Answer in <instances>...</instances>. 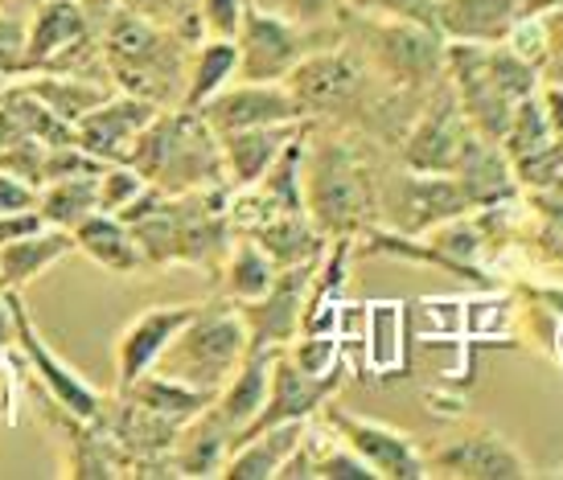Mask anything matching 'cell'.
<instances>
[{"label": "cell", "instance_id": "7bdbcfd3", "mask_svg": "<svg viewBox=\"0 0 563 480\" xmlns=\"http://www.w3.org/2000/svg\"><path fill=\"white\" fill-rule=\"evenodd\" d=\"M46 222L37 210H16V214H0V247L4 243H13V238H25V234L42 231Z\"/></svg>", "mask_w": 563, "mask_h": 480}, {"label": "cell", "instance_id": "9a60e30c", "mask_svg": "<svg viewBox=\"0 0 563 480\" xmlns=\"http://www.w3.org/2000/svg\"><path fill=\"white\" fill-rule=\"evenodd\" d=\"M342 387V370L333 373H305L292 357L276 349L272 357V378H267V399L260 406V415L251 418V427L243 435L272 427V423H297V418H313L321 406L333 399V390ZM239 444V439H235Z\"/></svg>", "mask_w": 563, "mask_h": 480}, {"label": "cell", "instance_id": "d4e9b609", "mask_svg": "<svg viewBox=\"0 0 563 480\" xmlns=\"http://www.w3.org/2000/svg\"><path fill=\"white\" fill-rule=\"evenodd\" d=\"M272 357H276V349H247V357L239 361V370L227 378V387L210 403L235 435L247 432L251 418L260 415V406H264L267 378H272Z\"/></svg>", "mask_w": 563, "mask_h": 480}, {"label": "cell", "instance_id": "d590c367", "mask_svg": "<svg viewBox=\"0 0 563 480\" xmlns=\"http://www.w3.org/2000/svg\"><path fill=\"white\" fill-rule=\"evenodd\" d=\"M366 342H371V361L375 366H395L399 361V309H375L371 312V333H366Z\"/></svg>", "mask_w": 563, "mask_h": 480}, {"label": "cell", "instance_id": "484cf974", "mask_svg": "<svg viewBox=\"0 0 563 480\" xmlns=\"http://www.w3.org/2000/svg\"><path fill=\"white\" fill-rule=\"evenodd\" d=\"M25 91L37 99V103H46L58 120L75 127V120H82L95 103H103L115 87H111V78H91V75H21L16 78Z\"/></svg>", "mask_w": 563, "mask_h": 480}, {"label": "cell", "instance_id": "ab89813d", "mask_svg": "<svg viewBox=\"0 0 563 480\" xmlns=\"http://www.w3.org/2000/svg\"><path fill=\"white\" fill-rule=\"evenodd\" d=\"M16 210H37V189L0 169V214H16Z\"/></svg>", "mask_w": 563, "mask_h": 480}, {"label": "cell", "instance_id": "b9f144b4", "mask_svg": "<svg viewBox=\"0 0 563 480\" xmlns=\"http://www.w3.org/2000/svg\"><path fill=\"white\" fill-rule=\"evenodd\" d=\"M0 423H16V366L9 361V349L0 354Z\"/></svg>", "mask_w": 563, "mask_h": 480}, {"label": "cell", "instance_id": "60d3db41", "mask_svg": "<svg viewBox=\"0 0 563 480\" xmlns=\"http://www.w3.org/2000/svg\"><path fill=\"white\" fill-rule=\"evenodd\" d=\"M534 94H539V103H543V115H548L555 148H563V82H543V91H534Z\"/></svg>", "mask_w": 563, "mask_h": 480}, {"label": "cell", "instance_id": "8992f818", "mask_svg": "<svg viewBox=\"0 0 563 480\" xmlns=\"http://www.w3.org/2000/svg\"><path fill=\"white\" fill-rule=\"evenodd\" d=\"M362 58L371 70L395 82L399 91H420L444 78V37L432 25L404 21V16L358 13Z\"/></svg>", "mask_w": 563, "mask_h": 480}, {"label": "cell", "instance_id": "1f68e13d", "mask_svg": "<svg viewBox=\"0 0 563 480\" xmlns=\"http://www.w3.org/2000/svg\"><path fill=\"white\" fill-rule=\"evenodd\" d=\"M124 9L132 13L148 16V21H157L165 30H173L186 46H198L206 33H202V21H198V0H120Z\"/></svg>", "mask_w": 563, "mask_h": 480}, {"label": "cell", "instance_id": "cb8c5ba5", "mask_svg": "<svg viewBox=\"0 0 563 480\" xmlns=\"http://www.w3.org/2000/svg\"><path fill=\"white\" fill-rule=\"evenodd\" d=\"M75 255V234L63 226H42V231L13 238L0 247V292L4 288H25L30 279L46 276L54 264Z\"/></svg>", "mask_w": 563, "mask_h": 480}, {"label": "cell", "instance_id": "f1b7e54d", "mask_svg": "<svg viewBox=\"0 0 563 480\" xmlns=\"http://www.w3.org/2000/svg\"><path fill=\"white\" fill-rule=\"evenodd\" d=\"M280 267L267 259V250L255 238H231V247L222 255V292L231 304H251L272 288Z\"/></svg>", "mask_w": 563, "mask_h": 480}, {"label": "cell", "instance_id": "5bb4252c", "mask_svg": "<svg viewBox=\"0 0 563 480\" xmlns=\"http://www.w3.org/2000/svg\"><path fill=\"white\" fill-rule=\"evenodd\" d=\"M202 120L214 132H243V127H264V124H300L305 111L292 99L284 82H243L235 78L231 87H222L214 99H206Z\"/></svg>", "mask_w": 563, "mask_h": 480}, {"label": "cell", "instance_id": "52a82bcc", "mask_svg": "<svg viewBox=\"0 0 563 480\" xmlns=\"http://www.w3.org/2000/svg\"><path fill=\"white\" fill-rule=\"evenodd\" d=\"M4 292H9V300H13L16 349L25 354L33 378H37V382H42V390H46V399L58 406V411H66V415L82 418V423H95V418L103 415L108 399H103V394H99V390H95L91 382L75 370V366H66L63 357L49 349L46 337H42V333H37V325H33L25 300H21V288H4Z\"/></svg>", "mask_w": 563, "mask_h": 480}, {"label": "cell", "instance_id": "ba28073f", "mask_svg": "<svg viewBox=\"0 0 563 480\" xmlns=\"http://www.w3.org/2000/svg\"><path fill=\"white\" fill-rule=\"evenodd\" d=\"M321 33H309L300 25H288L280 16L251 9L239 21V78L243 82H284L300 66L305 54H313Z\"/></svg>", "mask_w": 563, "mask_h": 480}, {"label": "cell", "instance_id": "4fadbf2b", "mask_svg": "<svg viewBox=\"0 0 563 480\" xmlns=\"http://www.w3.org/2000/svg\"><path fill=\"white\" fill-rule=\"evenodd\" d=\"M473 127L456 103L453 87H440L437 99L423 108V115L407 127L404 136V165L416 172H453Z\"/></svg>", "mask_w": 563, "mask_h": 480}, {"label": "cell", "instance_id": "f35d334b", "mask_svg": "<svg viewBox=\"0 0 563 480\" xmlns=\"http://www.w3.org/2000/svg\"><path fill=\"white\" fill-rule=\"evenodd\" d=\"M548 21V58L539 66V82H563V9L543 13Z\"/></svg>", "mask_w": 563, "mask_h": 480}, {"label": "cell", "instance_id": "2e32d148", "mask_svg": "<svg viewBox=\"0 0 563 480\" xmlns=\"http://www.w3.org/2000/svg\"><path fill=\"white\" fill-rule=\"evenodd\" d=\"M157 103L136 99V94L111 91L103 103H95L82 120H75V144L91 153L103 165H124L132 139L141 136L144 124L157 115Z\"/></svg>", "mask_w": 563, "mask_h": 480}, {"label": "cell", "instance_id": "ac0fdd59", "mask_svg": "<svg viewBox=\"0 0 563 480\" xmlns=\"http://www.w3.org/2000/svg\"><path fill=\"white\" fill-rule=\"evenodd\" d=\"M522 0H432V25L444 42L498 46L522 21Z\"/></svg>", "mask_w": 563, "mask_h": 480}, {"label": "cell", "instance_id": "83f0119b", "mask_svg": "<svg viewBox=\"0 0 563 480\" xmlns=\"http://www.w3.org/2000/svg\"><path fill=\"white\" fill-rule=\"evenodd\" d=\"M120 394L132 399L136 406H144V411H153V415L177 423V427H186L189 418L202 415L206 406L214 403V394L194 390V387H186V382L165 378V373H157V370H144L141 378H136V382H128Z\"/></svg>", "mask_w": 563, "mask_h": 480}, {"label": "cell", "instance_id": "603a6c76", "mask_svg": "<svg viewBox=\"0 0 563 480\" xmlns=\"http://www.w3.org/2000/svg\"><path fill=\"white\" fill-rule=\"evenodd\" d=\"M267 250V259L276 267L313 264L325 255V234L317 231V222L305 210H284V214H264L251 231H243Z\"/></svg>", "mask_w": 563, "mask_h": 480}, {"label": "cell", "instance_id": "4316f807", "mask_svg": "<svg viewBox=\"0 0 563 480\" xmlns=\"http://www.w3.org/2000/svg\"><path fill=\"white\" fill-rule=\"evenodd\" d=\"M239 78V46L235 37H202L189 49V70H186V94L181 108H202L206 99H214L222 87H231Z\"/></svg>", "mask_w": 563, "mask_h": 480}, {"label": "cell", "instance_id": "e0dca14e", "mask_svg": "<svg viewBox=\"0 0 563 480\" xmlns=\"http://www.w3.org/2000/svg\"><path fill=\"white\" fill-rule=\"evenodd\" d=\"M194 312H198V304H153L136 321H128L120 342H115V382H120V390L157 366L165 345L177 337V328L186 325Z\"/></svg>", "mask_w": 563, "mask_h": 480}, {"label": "cell", "instance_id": "8fae6325", "mask_svg": "<svg viewBox=\"0 0 563 480\" xmlns=\"http://www.w3.org/2000/svg\"><path fill=\"white\" fill-rule=\"evenodd\" d=\"M317 415L325 418L333 435L345 439L350 448L358 451L366 465L375 468L378 480H416V477H428V465H423L420 448L407 439L404 432H395L387 423H375V418H362V415H350L342 406L329 399Z\"/></svg>", "mask_w": 563, "mask_h": 480}, {"label": "cell", "instance_id": "f6af8a7d", "mask_svg": "<svg viewBox=\"0 0 563 480\" xmlns=\"http://www.w3.org/2000/svg\"><path fill=\"white\" fill-rule=\"evenodd\" d=\"M563 9V0H522V13H555Z\"/></svg>", "mask_w": 563, "mask_h": 480}, {"label": "cell", "instance_id": "7402d4cb", "mask_svg": "<svg viewBox=\"0 0 563 480\" xmlns=\"http://www.w3.org/2000/svg\"><path fill=\"white\" fill-rule=\"evenodd\" d=\"M70 234H75V250H79V255H87L95 267L111 271V276H136V271H144V267H148V264H144L141 243L132 238V231H128L124 217L95 210V214L82 217Z\"/></svg>", "mask_w": 563, "mask_h": 480}, {"label": "cell", "instance_id": "9c48e42d", "mask_svg": "<svg viewBox=\"0 0 563 480\" xmlns=\"http://www.w3.org/2000/svg\"><path fill=\"white\" fill-rule=\"evenodd\" d=\"M473 202L453 172H391L383 177V214L404 234L432 231L440 222L470 214Z\"/></svg>", "mask_w": 563, "mask_h": 480}, {"label": "cell", "instance_id": "277c9868", "mask_svg": "<svg viewBox=\"0 0 563 480\" xmlns=\"http://www.w3.org/2000/svg\"><path fill=\"white\" fill-rule=\"evenodd\" d=\"M247 325L239 316V304H198V312L177 328V337L165 345L153 370L165 378H177L194 390L219 394L227 378L239 370V361L247 357Z\"/></svg>", "mask_w": 563, "mask_h": 480}, {"label": "cell", "instance_id": "ffe728a7", "mask_svg": "<svg viewBox=\"0 0 563 480\" xmlns=\"http://www.w3.org/2000/svg\"><path fill=\"white\" fill-rule=\"evenodd\" d=\"M235 439L239 435L222 423L219 411L206 406L202 415L189 418L186 427L177 432V439H173V472L177 477H219L231 448H235Z\"/></svg>", "mask_w": 563, "mask_h": 480}, {"label": "cell", "instance_id": "7c38bea8", "mask_svg": "<svg viewBox=\"0 0 563 480\" xmlns=\"http://www.w3.org/2000/svg\"><path fill=\"white\" fill-rule=\"evenodd\" d=\"M317 259L313 264L280 267L272 288L251 304H239V316L247 325L251 349H284L300 333V312L309 300V283H313Z\"/></svg>", "mask_w": 563, "mask_h": 480}, {"label": "cell", "instance_id": "4dcf8cb0", "mask_svg": "<svg viewBox=\"0 0 563 480\" xmlns=\"http://www.w3.org/2000/svg\"><path fill=\"white\" fill-rule=\"evenodd\" d=\"M33 0H0V75H25V37H30Z\"/></svg>", "mask_w": 563, "mask_h": 480}, {"label": "cell", "instance_id": "f546056e", "mask_svg": "<svg viewBox=\"0 0 563 480\" xmlns=\"http://www.w3.org/2000/svg\"><path fill=\"white\" fill-rule=\"evenodd\" d=\"M103 172V169H99ZM99 172H82V177H63V181H49V186L37 189V214L46 226H63V231H75L82 217L99 210V193H95V181Z\"/></svg>", "mask_w": 563, "mask_h": 480}, {"label": "cell", "instance_id": "e575fe53", "mask_svg": "<svg viewBox=\"0 0 563 480\" xmlns=\"http://www.w3.org/2000/svg\"><path fill=\"white\" fill-rule=\"evenodd\" d=\"M148 186L141 172L132 169V165H103L99 172V181H95V193H99V210L103 214H120L141 189Z\"/></svg>", "mask_w": 563, "mask_h": 480}, {"label": "cell", "instance_id": "5b68a950", "mask_svg": "<svg viewBox=\"0 0 563 480\" xmlns=\"http://www.w3.org/2000/svg\"><path fill=\"white\" fill-rule=\"evenodd\" d=\"M300 186H305V214L313 217L325 238H350L362 214L371 210V177L345 139L305 136Z\"/></svg>", "mask_w": 563, "mask_h": 480}, {"label": "cell", "instance_id": "44dd1931", "mask_svg": "<svg viewBox=\"0 0 563 480\" xmlns=\"http://www.w3.org/2000/svg\"><path fill=\"white\" fill-rule=\"evenodd\" d=\"M305 423L309 418H297V423H272V427H260L251 435H239V444L231 448L227 465H222L219 477L227 480H272L280 477L284 460L292 456V448L305 435Z\"/></svg>", "mask_w": 563, "mask_h": 480}, {"label": "cell", "instance_id": "7a4b0ae2", "mask_svg": "<svg viewBox=\"0 0 563 480\" xmlns=\"http://www.w3.org/2000/svg\"><path fill=\"white\" fill-rule=\"evenodd\" d=\"M144 181L161 193H198V189L231 186L222 165L219 132L194 108H161L144 132L132 139L128 160Z\"/></svg>", "mask_w": 563, "mask_h": 480}, {"label": "cell", "instance_id": "30bf717a", "mask_svg": "<svg viewBox=\"0 0 563 480\" xmlns=\"http://www.w3.org/2000/svg\"><path fill=\"white\" fill-rule=\"evenodd\" d=\"M428 477H461V480H522L531 477L527 456L494 427H470V432L444 439L432 456H423Z\"/></svg>", "mask_w": 563, "mask_h": 480}, {"label": "cell", "instance_id": "ee69618b", "mask_svg": "<svg viewBox=\"0 0 563 480\" xmlns=\"http://www.w3.org/2000/svg\"><path fill=\"white\" fill-rule=\"evenodd\" d=\"M16 345V321H13V300L9 292H0V354Z\"/></svg>", "mask_w": 563, "mask_h": 480}, {"label": "cell", "instance_id": "74e56055", "mask_svg": "<svg viewBox=\"0 0 563 480\" xmlns=\"http://www.w3.org/2000/svg\"><path fill=\"white\" fill-rule=\"evenodd\" d=\"M354 13H371V16H404V21H420V25H432V0H350ZM437 30V25H432Z\"/></svg>", "mask_w": 563, "mask_h": 480}, {"label": "cell", "instance_id": "8d00e7d4", "mask_svg": "<svg viewBox=\"0 0 563 480\" xmlns=\"http://www.w3.org/2000/svg\"><path fill=\"white\" fill-rule=\"evenodd\" d=\"M247 0H198V21L206 37H235Z\"/></svg>", "mask_w": 563, "mask_h": 480}, {"label": "cell", "instance_id": "6da1fadb", "mask_svg": "<svg viewBox=\"0 0 563 480\" xmlns=\"http://www.w3.org/2000/svg\"><path fill=\"white\" fill-rule=\"evenodd\" d=\"M189 49L194 46H186L173 30L132 13L120 0L108 13V25L99 37L103 75L111 78V87L136 94V99H148L157 108H181Z\"/></svg>", "mask_w": 563, "mask_h": 480}, {"label": "cell", "instance_id": "d6986e66", "mask_svg": "<svg viewBox=\"0 0 563 480\" xmlns=\"http://www.w3.org/2000/svg\"><path fill=\"white\" fill-rule=\"evenodd\" d=\"M300 124H264V127H243V132H222V165H227V181L231 189H251L267 169L272 160L288 148V139L300 136Z\"/></svg>", "mask_w": 563, "mask_h": 480}, {"label": "cell", "instance_id": "836d02e7", "mask_svg": "<svg viewBox=\"0 0 563 480\" xmlns=\"http://www.w3.org/2000/svg\"><path fill=\"white\" fill-rule=\"evenodd\" d=\"M284 354L297 361L305 373H333L338 370V337L333 333H297L284 345Z\"/></svg>", "mask_w": 563, "mask_h": 480}, {"label": "cell", "instance_id": "d6a6232c", "mask_svg": "<svg viewBox=\"0 0 563 480\" xmlns=\"http://www.w3.org/2000/svg\"><path fill=\"white\" fill-rule=\"evenodd\" d=\"M247 4L309 33H329L338 25V13H342V0H247Z\"/></svg>", "mask_w": 563, "mask_h": 480}, {"label": "cell", "instance_id": "bcb514c9", "mask_svg": "<svg viewBox=\"0 0 563 480\" xmlns=\"http://www.w3.org/2000/svg\"><path fill=\"white\" fill-rule=\"evenodd\" d=\"M9 82H13V78H4V75H0V91H4V87H9Z\"/></svg>", "mask_w": 563, "mask_h": 480}, {"label": "cell", "instance_id": "3957f363", "mask_svg": "<svg viewBox=\"0 0 563 480\" xmlns=\"http://www.w3.org/2000/svg\"><path fill=\"white\" fill-rule=\"evenodd\" d=\"M444 70L453 75V94L470 127L485 139H501L518 103L539 91V70L527 58H518L506 42L498 46L444 42Z\"/></svg>", "mask_w": 563, "mask_h": 480}]
</instances>
